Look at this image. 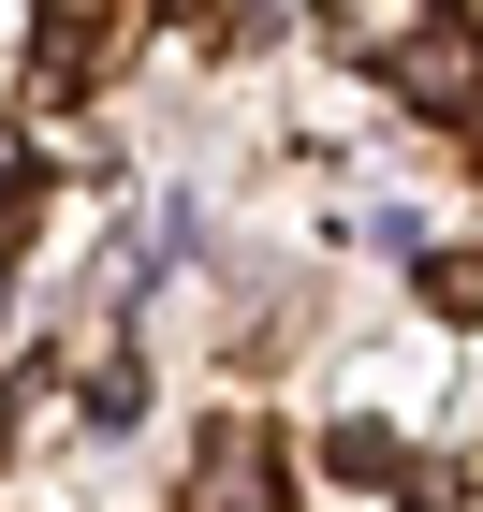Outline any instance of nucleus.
Returning a JSON list of instances; mask_svg holds the SVG:
<instances>
[{
  "label": "nucleus",
  "mask_w": 483,
  "mask_h": 512,
  "mask_svg": "<svg viewBox=\"0 0 483 512\" xmlns=\"http://www.w3.org/2000/svg\"><path fill=\"white\" fill-rule=\"evenodd\" d=\"M15 176H30V161H15V132H0V191H15Z\"/></svg>",
  "instance_id": "20e7f679"
},
{
  "label": "nucleus",
  "mask_w": 483,
  "mask_h": 512,
  "mask_svg": "<svg viewBox=\"0 0 483 512\" xmlns=\"http://www.w3.org/2000/svg\"><path fill=\"white\" fill-rule=\"evenodd\" d=\"M396 88H410V103H425V118H469V44H454V30L396 44Z\"/></svg>",
  "instance_id": "f03ea898"
},
{
  "label": "nucleus",
  "mask_w": 483,
  "mask_h": 512,
  "mask_svg": "<svg viewBox=\"0 0 483 512\" xmlns=\"http://www.w3.org/2000/svg\"><path fill=\"white\" fill-rule=\"evenodd\" d=\"M322 469H337V483H396V439H381V425H337V439H322Z\"/></svg>",
  "instance_id": "7ed1b4c3"
},
{
  "label": "nucleus",
  "mask_w": 483,
  "mask_h": 512,
  "mask_svg": "<svg viewBox=\"0 0 483 512\" xmlns=\"http://www.w3.org/2000/svg\"><path fill=\"white\" fill-rule=\"evenodd\" d=\"M191 512H279V439L264 425H220L191 469Z\"/></svg>",
  "instance_id": "f257e3e1"
}]
</instances>
